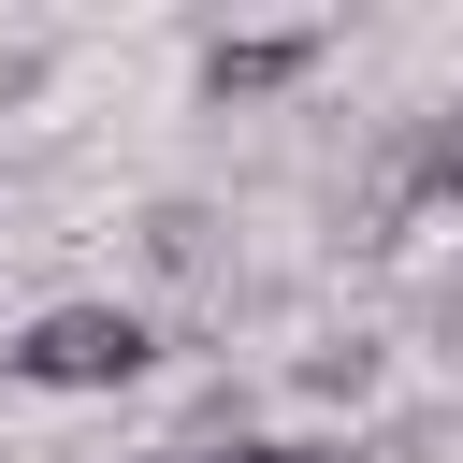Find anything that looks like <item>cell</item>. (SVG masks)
Masks as SVG:
<instances>
[{"instance_id": "cell-5", "label": "cell", "mask_w": 463, "mask_h": 463, "mask_svg": "<svg viewBox=\"0 0 463 463\" xmlns=\"http://www.w3.org/2000/svg\"><path fill=\"white\" fill-rule=\"evenodd\" d=\"M159 463H347L333 434H217V449H159Z\"/></svg>"}, {"instance_id": "cell-4", "label": "cell", "mask_w": 463, "mask_h": 463, "mask_svg": "<svg viewBox=\"0 0 463 463\" xmlns=\"http://www.w3.org/2000/svg\"><path fill=\"white\" fill-rule=\"evenodd\" d=\"M145 260H159V275H203V260H217V217H203V203H159V217H145Z\"/></svg>"}, {"instance_id": "cell-3", "label": "cell", "mask_w": 463, "mask_h": 463, "mask_svg": "<svg viewBox=\"0 0 463 463\" xmlns=\"http://www.w3.org/2000/svg\"><path fill=\"white\" fill-rule=\"evenodd\" d=\"M333 58V29H217L203 43V101H289Z\"/></svg>"}, {"instance_id": "cell-1", "label": "cell", "mask_w": 463, "mask_h": 463, "mask_svg": "<svg viewBox=\"0 0 463 463\" xmlns=\"http://www.w3.org/2000/svg\"><path fill=\"white\" fill-rule=\"evenodd\" d=\"M0 376H14V391H58V405L130 391V376H159V318H145V304H116V289L43 304V318H14V333H0Z\"/></svg>"}, {"instance_id": "cell-6", "label": "cell", "mask_w": 463, "mask_h": 463, "mask_svg": "<svg viewBox=\"0 0 463 463\" xmlns=\"http://www.w3.org/2000/svg\"><path fill=\"white\" fill-rule=\"evenodd\" d=\"M304 391L362 405V391H376V333H333V347H304Z\"/></svg>"}, {"instance_id": "cell-2", "label": "cell", "mask_w": 463, "mask_h": 463, "mask_svg": "<svg viewBox=\"0 0 463 463\" xmlns=\"http://www.w3.org/2000/svg\"><path fill=\"white\" fill-rule=\"evenodd\" d=\"M434 203H463V101H434V116L391 130V159L362 188V246H391V217H434Z\"/></svg>"}]
</instances>
